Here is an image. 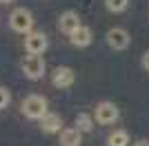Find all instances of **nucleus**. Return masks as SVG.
Returning <instances> with one entry per match:
<instances>
[{
    "label": "nucleus",
    "instance_id": "nucleus-17",
    "mask_svg": "<svg viewBox=\"0 0 149 146\" xmlns=\"http://www.w3.org/2000/svg\"><path fill=\"white\" fill-rule=\"evenodd\" d=\"M134 146H149V142H147V140H140V142H136Z\"/></svg>",
    "mask_w": 149,
    "mask_h": 146
},
{
    "label": "nucleus",
    "instance_id": "nucleus-8",
    "mask_svg": "<svg viewBox=\"0 0 149 146\" xmlns=\"http://www.w3.org/2000/svg\"><path fill=\"white\" fill-rule=\"evenodd\" d=\"M56 89H69V86L76 82V71L71 67H58L54 71V78H51Z\"/></svg>",
    "mask_w": 149,
    "mask_h": 146
},
{
    "label": "nucleus",
    "instance_id": "nucleus-14",
    "mask_svg": "<svg viewBox=\"0 0 149 146\" xmlns=\"http://www.w3.org/2000/svg\"><path fill=\"white\" fill-rule=\"evenodd\" d=\"M105 7H107V11H111V13H123L129 7V0H105Z\"/></svg>",
    "mask_w": 149,
    "mask_h": 146
},
{
    "label": "nucleus",
    "instance_id": "nucleus-9",
    "mask_svg": "<svg viewBox=\"0 0 149 146\" xmlns=\"http://www.w3.org/2000/svg\"><path fill=\"white\" fill-rule=\"evenodd\" d=\"M40 128H42V133H47V135L60 133L62 131V117L58 115V113H47V115L40 120Z\"/></svg>",
    "mask_w": 149,
    "mask_h": 146
},
{
    "label": "nucleus",
    "instance_id": "nucleus-1",
    "mask_svg": "<svg viewBox=\"0 0 149 146\" xmlns=\"http://www.w3.org/2000/svg\"><path fill=\"white\" fill-rule=\"evenodd\" d=\"M22 115L29 117V120H42L47 113H49V102L45 95H38V93H31L22 100Z\"/></svg>",
    "mask_w": 149,
    "mask_h": 146
},
{
    "label": "nucleus",
    "instance_id": "nucleus-15",
    "mask_svg": "<svg viewBox=\"0 0 149 146\" xmlns=\"http://www.w3.org/2000/svg\"><path fill=\"white\" fill-rule=\"evenodd\" d=\"M9 102H11V93H9V89H7V86H0V111L7 109Z\"/></svg>",
    "mask_w": 149,
    "mask_h": 146
},
{
    "label": "nucleus",
    "instance_id": "nucleus-7",
    "mask_svg": "<svg viewBox=\"0 0 149 146\" xmlns=\"http://www.w3.org/2000/svg\"><path fill=\"white\" fill-rule=\"evenodd\" d=\"M78 27H82V22H80V16H78V11H65V13H60V18H58V29L62 31V33H67V36H71Z\"/></svg>",
    "mask_w": 149,
    "mask_h": 146
},
{
    "label": "nucleus",
    "instance_id": "nucleus-4",
    "mask_svg": "<svg viewBox=\"0 0 149 146\" xmlns=\"http://www.w3.org/2000/svg\"><path fill=\"white\" fill-rule=\"evenodd\" d=\"M49 47V40L42 31H31L25 36V51L29 55H42Z\"/></svg>",
    "mask_w": 149,
    "mask_h": 146
},
{
    "label": "nucleus",
    "instance_id": "nucleus-18",
    "mask_svg": "<svg viewBox=\"0 0 149 146\" xmlns=\"http://www.w3.org/2000/svg\"><path fill=\"white\" fill-rule=\"evenodd\" d=\"M13 0H0V5H11Z\"/></svg>",
    "mask_w": 149,
    "mask_h": 146
},
{
    "label": "nucleus",
    "instance_id": "nucleus-6",
    "mask_svg": "<svg viewBox=\"0 0 149 146\" xmlns=\"http://www.w3.org/2000/svg\"><path fill=\"white\" fill-rule=\"evenodd\" d=\"M105 38H107V44H109L113 51H125V49L129 47V42H131V36L127 33V29H123V27L109 29Z\"/></svg>",
    "mask_w": 149,
    "mask_h": 146
},
{
    "label": "nucleus",
    "instance_id": "nucleus-5",
    "mask_svg": "<svg viewBox=\"0 0 149 146\" xmlns=\"http://www.w3.org/2000/svg\"><path fill=\"white\" fill-rule=\"evenodd\" d=\"M118 115H120V111H118V106L113 102H98L96 104V111H93V117H96V122L98 124H113V122L118 120Z\"/></svg>",
    "mask_w": 149,
    "mask_h": 146
},
{
    "label": "nucleus",
    "instance_id": "nucleus-13",
    "mask_svg": "<svg viewBox=\"0 0 149 146\" xmlns=\"http://www.w3.org/2000/svg\"><path fill=\"white\" fill-rule=\"evenodd\" d=\"M76 128H78L80 133H89L93 128V115H89V113H78V115H76Z\"/></svg>",
    "mask_w": 149,
    "mask_h": 146
},
{
    "label": "nucleus",
    "instance_id": "nucleus-3",
    "mask_svg": "<svg viewBox=\"0 0 149 146\" xmlns=\"http://www.w3.org/2000/svg\"><path fill=\"white\" fill-rule=\"evenodd\" d=\"M47 71V64H45V58L42 55H25L22 60V73L25 78L29 80H40Z\"/></svg>",
    "mask_w": 149,
    "mask_h": 146
},
{
    "label": "nucleus",
    "instance_id": "nucleus-11",
    "mask_svg": "<svg viewBox=\"0 0 149 146\" xmlns=\"http://www.w3.org/2000/svg\"><path fill=\"white\" fill-rule=\"evenodd\" d=\"M80 144H82V133L76 126L60 131V146H80Z\"/></svg>",
    "mask_w": 149,
    "mask_h": 146
},
{
    "label": "nucleus",
    "instance_id": "nucleus-12",
    "mask_svg": "<svg viewBox=\"0 0 149 146\" xmlns=\"http://www.w3.org/2000/svg\"><path fill=\"white\" fill-rule=\"evenodd\" d=\"M127 144H129V133L123 131V128L111 131L109 137H107V146H127Z\"/></svg>",
    "mask_w": 149,
    "mask_h": 146
},
{
    "label": "nucleus",
    "instance_id": "nucleus-2",
    "mask_svg": "<svg viewBox=\"0 0 149 146\" xmlns=\"http://www.w3.org/2000/svg\"><path fill=\"white\" fill-rule=\"evenodd\" d=\"M33 16H31L29 9H25V7H18V9H13L11 16H9V27H11L16 33H22V36H27V33H31L33 31Z\"/></svg>",
    "mask_w": 149,
    "mask_h": 146
},
{
    "label": "nucleus",
    "instance_id": "nucleus-16",
    "mask_svg": "<svg viewBox=\"0 0 149 146\" xmlns=\"http://www.w3.org/2000/svg\"><path fill=\"white\" fill-rule=\"evenodd\" d=\"M143 69L149 71V51H145V55H143Z\"/></svg>",
    "mask_w": 149,
    "mask_h": 146
},
{
    "label": "nucleus",
    "instance_id": "nucleus-10",
    "mask_svg": "<svg viewBox=\"0 0 149 146\" xmlns=\"http://www.w3.org/2000/svg\"><path fill=\"white\" fill-rule=\"evenodd\" d=\"M69 40H71V44L74 47H78V49H82V47H89L91 44V40H93V33H91V29L89 27H78V29L69 36Z\"/></svg>",
    "mask_w": 149,
    "mask_h": 146
}]
</instances>
